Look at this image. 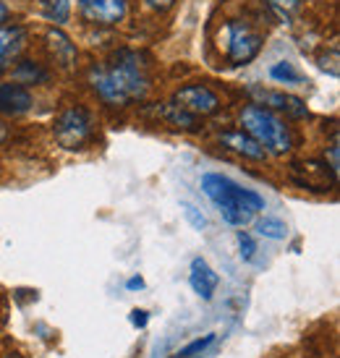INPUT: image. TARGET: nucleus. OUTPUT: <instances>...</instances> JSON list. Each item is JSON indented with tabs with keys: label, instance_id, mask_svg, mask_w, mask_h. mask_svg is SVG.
I'll list each match as a JSON object with an SVG mask.
<instances>
[{
	"label": "nucleus",
	"instance_id": "nucleus-10",
	"mask_svg": "<svg viewBox=\"0 0 340 358\" xmlns=\"http://www.w3.org/2000/svg\"><path fill=\"white\" fill-rule=\"evenodd\" d=\"M27 45V29L16 24H0V73L19 58Z\"/></svg>",
	"mask_w": 340,
	"mask_h": 358
},
{
	"label": "nucleus",
	"instance_id": "nucleus-15",
	"mask_svg": "<svg viewBox=\"0 0 340 358\" xmlns=\"http://www.w3.org/2000/svg\"><path fill=\"white\" fill-rule=\"evenodd\" d=\"M160 115L168 120L170 126H178V129H189V131L197 129V123H199L197 115H191V113H186V110H180L178 105H173V102H168V105L160 110Z\"/></svg>",
	"mask_w": 340,
	"mask_h": 358
},
{
	"label": "nucleus",
	"instance_id": "nucleus-18",
	"mask_svg": "<svg viewBox=\"0 0 340 358\" xmlns=\"http://www.w3.org/2000/svg\"><path fill=\"white\" fill-rule=\"evenodd\" d=\"M42 13H45V19L52 21V24H66L71 16V3L69 0H48Z\"/></svg>",
	"mask_w": 340,
	"mask_h": 358
},
{
	"label": "nucleus",
	"instance_id": "nucleus-4",
	"mask_svg": "<svg viewBox=\"0 0 340 358\" xmlns=\"http://www.w3.org/2000/svg\"><path fill=\"white\" fill-rule=\"evenodd\" d=\"M52 136L63 150H84L94 136V118L84 105H71L55 118Z\"/></svg>",
	"mask_w": 340,
	"mask_h": 358
},
{
	"label": "nucleus",
	"instance_id": "nucleus-16",
	"mask_svg": "<svg viewBox=\"0 0 340 358\" xmlns=\"http://www.w3.org/2000/svg\"><path fill=\"white\" fill-rule=\"evenodd\" d=\"M257 233L264 236V238H272V241H283L288 236V228H285V222L281 217H262L257 220Z\"/></svg>",
	"mask_w": 340,
	"mask_h": 358
},
{
	"label": "nucleus",
	"instance_id": "nucleus-12",
	"mask_svg": "<svg viewBox=\"0 0 340 358\" xmlns=\"http://www.w3.org/2000/svg\"><path fill=\"white\" fill-rule=\"evenodd\" d=\"M31 108V92L24 84H0V113L24 115Z\"/></svg>",
	"mask_w": 340,
	"mask_h": 358
},
{
	"label": "nucleus",
	"instance_id": "nucleus-2",
	"mask_svg": "<svg viewBox=\"0 0 340 358\" xmlns=\"http://www.w3.org/2000/svg\"><path fill=\"white\" fill-rule=\"evenodd\" d=\"M201 191L218 204L220 217L228 225H236V228L249 225L251 220H254V215L260 209H264V199H262L257 191L243 189L236 180L225 178L220 173H204L201 176Z\"/></svg>",
	"mask_w": 340,
	"mask_h": 358
},
{
	"label": "nucleus",
	"instance_id": "nucleus-6",
	"mask_svg": "<svg viewBox=\"0 0 340 358\" xmlns=\"http://www.w3.org/2000/svg\"><path fill=\"white\" fill-rule=\"evenodd\" d=\"M173 105H178L180 110H186L197 118H204V115H212L220 110V97L204 87V84H189V87H180L176 94H173Z\"/></svg>",
	"mask_w": 340,
	"mask_h": 358
},
{
	"label": "nucleus",
	"instance_id": "nucleus-27",
	"mask_svg": "<svg viewBox=\"0 0 340 358\" xmlns=\"http://www.w3.org/2000/svg\"><path fill=\"white\" fill-rule=\"evenodd\" d=\"M6 19H8V6L0 0V21H6Z\"/></svg>",
	"mask_w": 340,
	"mask_h": 358
},
{
	"label": "nucleus",
	"instance_id": "nucleus-1",
	"mask_svg": "<svg viewBox=\"0 0 340 358\" xmlns=\"http://www.w3.org/2000/svg\"><path fill=\"white\" fill-rule=\"evenodd\" d=\"M90 84L111 108H126L150 92V71L139 52L118 50L90 71Z\"/></svg>",
	"mask_w": 340,
	"mask_h": 358
},
{
	"label": "nucleus",
	"instance_id": "nucleus-21",
	"mask_svg": "<svg viewBox=\"0 0 340 358\" xmlns=\"http://www.w3.org/2000/svg\"><path fill=\"white\" fill-rule=\"evenodd\" d=\"M180 209H183V217L189 220V225L194 230H207V217L201 215V209H197L191 201H180Z\"/></svg>",
	"mask_w": 340,
	"mask_h": 358
},
{
	"label": "nucleus",
	"instance_id": "nucleus-5",
	"mask_svg": "<svg viewBox=\"0 0 340 358\" xmlns=\"http://www.w3.org/2000/svg\"><path fill=\"white\" fill-rule=\"evenodd\" d=\"M222 40H225V58L233 66L251 63L264 45V37L254 27H249L246 21H228L225 29H222Z\"/></svg>",
	"mask_w": 340,
	"mask_h": 358
},
{
	"label": "nucleus",
	"instance_id": "nucleus-17",
	"mask_svg": "<svg viewBox=\"0 0 340 358\" xmlns=\"http://www.w3.org/2000/svg\"><path fill=\"white\" fill-rule=\"evenodd\" d=\"M270 76L275 81H281V84H290V87H293V84H304V76L296 71V66H293V63H285V60L272 66Z\"/></svg>",
	"mask_w": 340,
	"mask_h": 358
},
{
	"label": "nucleus",
	"instance_id": "nucleus-11",
	"mask_svg": "<svg viewBox=\"0 0 340 358\" xmlns=\"http://www.w3.org/2000/svg\"><path fill=\"white\" fill-rule=\"evenodd\" d=\"M218 282H220V278H218V272L204 262L201 257H197L194 262H191V269H189V285L191 290L199 296V299L210 301L212 296H215V290H218Z\"/></svg>",
	"mask_w": 340,
	"mask_h": 358
},
{
	"label": "nucleus",
	"instance_id": "nucleus-8",
	"mask_svg": "<svg viewBox=\"0 0 340 358\" xmlns=\"http://www.w3.org/2000/svg\"><path fill=\"white\" fill-rule=\"evenodd\" d=\"M293 173H304V178L299 176V178L293 180L299 183L301 189H309V191H330L335 186V180H338V176L332 173L327 162H314V159H309V162H296Z\"/></svg>",
	"mask_w": 340,
	"mask_h": 358
},
{
	"label": "nucleus",
	"instance_id": "nucleus-7",
	"mask_svg": "<svg viewBox=\"0 0 340 358\" xmlns=\"http://www.w3.org/2000/svg\"><path fill=\"white\" fill-rule=\"evenodd\" d=\"M79 13L84 21L97 27H113L126 19L129 3L126 0H76Z\"/></svg>",
	"mask_w": 340,
	"mask_h": 358
},
{
	"label": "nucleus",
	"instance_id": "nucleus-25",
	"mask_svg": "<svg viewBox=\"0 0 340 358\" xmlns=\"http://www.w3.org/2000/svg\"><path fill=\"white\" fill-rule=\"evenodd\" d=\"M152 8H157V10H168L170 6H173V0H147Z\"/></svg>",
	"mask_w": 340,
	"mask_h": 358
},
{
	"label": "nucleus",
	"instance_id": "nucleus-26",
	"mask_svg": "<svg viewBox=\"0 0 340 358\" xmlns=\"http://www.w3.org/2000/svg\"><path fill=\"white\" fill-rule=\"evenodd\" d=\"M126 288H129V290H141V288H144V280H141V278H131L129 282H126Z\"/></svg>",
	"mask_w": 340,
	"mask_h": 358
},
{
	"label": "nucleus",
	"instance_id": "nucleus-20",
	"mask_svg": "<svg viewBox=\"0 0 340 358\" xmlns=\"http://www.w3.org/2000/svg\"><path fill=\"white\" fill-rule=\"evenodd\" d=\"M16 76H19L21 84H27V81H48V71L37 69L34 63L24 60V63H19V69H16Z\"/></svg>",
	"mask_w": 340,
	"mask_h": 358
},
{
	"label": "nucleus",
	"instance_id": "nucleus-9",
	"mask_svg": "<svg viewBox=\"0 0 340 358\" xmlns=\"http://www.w3.org/2000/svg\"><path fill=\"white\" fill-rule=\"evenodd\" d=\"M251 94L264 105V108H272L278 113H285L288 118H306L309 115V108L301 97H293V94H285V92H275V90H262V87H254Z\"/></svg>",
	"mask_w": 340,
	"mask_h": 358
},
{
	"label": "nucleus",
	"instance_id": "nucleus-29",
	"mask_svg": "<svg viewBox=\"0 0 340 358\" xmlns=\"http://www.w3.org/2000/svg\"><path fill=\"white\" fill-rule=\"evenodd\" d=\"M10 358H13V356H10Z\"/></svg>",
	"mask_w": 340,
	"mask_h": 358
},
{
	"label": "nucleus",
	"instance_id": "nucleus-24",
	"mask_svg": "<svg viewBox=\"0 0 340 358\" xmlns=\"http://www.w3.org/2000/svg\"><path fill=\"white\" fill-rule=\"evenodd\" d=\"M147 322H150V314H147V311H141V308L131 311V324H134L136 329H144L147 327Z\"/></svg>",
	"mask_w": 340,
	"mask_h": 358
},
{
	"label": "nucleus",
	"instance_id": "nucleus-28",
	"mask_svg": "<svg viewBox=\"0 0 340 358\" xmlns=\"http://www.w3.org/2000/svg\"><path fill=\"white\" fill-rule=\"evenodd\" d=\"M6 139V129H3V123H0V141Z\"/></svg>",
	"mask_w": 340,
	"mask_h": 358
},
{
	"label": "nucleus",
	"instance_id": "nucleus-13",
	"mask_svg": "<svg viewBox=\"0 0 340 358\" xmlns=\"http://www.w3.org/2000/svg\"><path fill=\"white\" fill-rule=\"evenodd\" d=\"M222 147L230 152H236V155H241V157L246 159H264L267 157V152L262 150V144H257V141L251 139L246 131H225L220 136Z\"/></svg>",
	"mask_w": 340,
	"mask_h": 358
},
{
	"label": "nucleus",
	"instance_id": "nucleus-3",
	"mask_svg": "<svg viewBox=\"0 0 340 358\" xmlns=\"http://www.w3.org/2000/svg\"><path fill=\"white\" fill-rule=\"evenodd\" d=\"M241 126L257 144H262L264 152L285 155L293 147V134L285 126V120L278 118L270 108H262L260 102L241 110Z\"/></svg>",
	"mask_w": 340,
	"mask_h": 358
},
{
	"label": "nucleus",
	"instance_id": "nucleus-23",
	"mask_svg": "<svg viewBox=\"0 0 340 358\" xmlns=\"http://www.w3.org/2000/svg\"><path fill=\"white\" fill-rule=\"evenodd\" d=\"M239 249L243 262H254V257H257V243H254V238H251L246 230H239Z\"/></svg>",
	"mask_w": 340,
	"mask_h": 358
},
{
	"label": "nucleus",
	"instance_id": "nucleus-14",
	"mask_svg": "<svg viewBox=\"0 0 340 358\" xmlns=\"http://www.w3.org/2000/svg\"><path fill=\"white\" fill-rule=\"evenodd\" d=\"M48 48H50V55L55 58L60 69H73V63H76V48H73V42L63 34L60 29H50L48 31Z\"/></svg>",
	"mask_w": 340,
	"mask_h": 358
},
{
	"label": "nucleus",
	"instance_id": "nucleus-19",
	"mask_svg": "<svg viewBox=\"0 0 340 358\" xmlns=\"http://www.w3.org/2000/svg\"><path fill=\"white\" fill-rule=\"evenodd\" d=\"M215 340H218V335H215V332H210V335H204V338L191 340L189 345H186V348H180L173 358H197V356H201V353H204V350L210 348V345L215 343Z\"/></svg>",
	"mask_w": 340,
	"mask_h": 358
},
{
	"label": "nucleus",
	"instance_id": "nucleus-22",
	"mask_svg": "<svg viewBox=\"0 0 340 358\" xmlns=\"http://www.w3.org/2000/svg\"><path fill=\"white\" fill-rule=\"evenodd\" d=\"M301 3H304V0H267V6H270L278 16H283V19H290V16L301 8Z\"/></svg>",
	"mask_w": 340,
	"mask_h": 358
}]
</instances>
